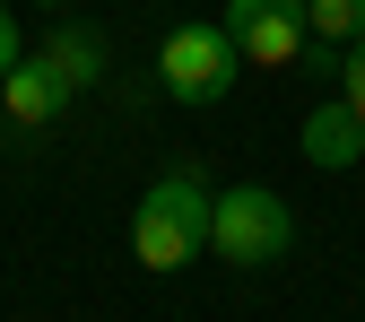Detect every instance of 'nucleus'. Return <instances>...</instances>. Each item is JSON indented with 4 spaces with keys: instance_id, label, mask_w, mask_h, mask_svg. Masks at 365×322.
<instances>
[{
    "instance_id": "nucleus-8",
    "label": "nucleus",
    "mask_w": 365,
    "mask_h": 322,
    "mask_svg": "<svg viewBox=\"0 0 365 322\" xmlns=\"http://www.w3.org/2000/svg\"><path fill=\"white\" fill-rule=\"evenodd\" d=\"M304 26H313V44H348V35H365V0H304Z\"/></svg>"
},
{
    "instance_id": "nucleus-3",
    "label": "nucleus",
    "mask_w": 365,
    "mask_h": 322,
    "mask_svg": "<svg viewBox=\"0 0 365 322\" xmlns=\"http://www.w3.org/2000/svg\"><path fill=\"white\" fill-rule=\"evenodd\" d=\"M235 79H244V53H235V35L226 26H174L157 44V87L182 105H217V96H235Z\"/></svg>"
},
{
    "instance_id": "nucleus-5",
    "label": "nucleus",
    "mask_w": 365,
    "mask_h": 322,
    "mask_svg": "<svg viewBox=\"0 0 365 322\" xmlns=\"http://www.w3.org/2000/svg\"><path fill=\"white\" fill-rule=\"evenodd\" d=\"M0 105H9L18 131H43V122H61V114H70V79L43 61V53H26L9 79H0Z\"/></svg>"
},
{
    "instance_id": "nucleus-4",
    "label": "nucleus",
    "mask_w": 365,
    "mask_h": 322,
    "mask_svg": "<svg viewBox=\"0 0 365 322\" xmlns=\"http://www.w3.org/2000/svg\"><path fill=\"white\" fill-rule=\"evenodd\" d=\"M217 26L235 35V53H244L252 70H287V61H304V44H313L304 0H226Z\"/></svg>"
},
{
    "instance_id": "nucleus-7",
    "label": "nucleus",
    "mask_w": 365,
    "mask_h": 322,
    "mask_svg": "<svg viewBox=\"0 0 365 322\" xmlns=\"http://www.w3.org/2000/svg\"><path fill=\"white\" fill-rule=\"evenodd\" d=\"M35 53L70 79V96H96V87H105V44L87 35V26H43V44H35Z\"/></svg>"
},
{
    "instance_id": "nucleus-2",
    "label": "nucleus",
    "mask_w": 365,
    "mask_h": 322,
    "mask_svg": "<svg viewBox=\"0 0 365 322\" xmlns=\"http://www.w3.org/2000/svg\"><path fill=\"white\" fill-rule=\"evenodd\" d=\"M287 244H296V209L269 192V183H226L209 201V253L217 261L269 270V261H287Z\"/></svg>"
},
{
    "instance_id": "nucleus-11",
    "label": "nucleus",
    "mask_w": 365,
    "mask_h": 322,
    "mask_svg": "<svg viewBox=\"0 0 365 322\" xmlns=\"http://www.w3.org/2000/svg\"><path fill=\"white\" fill-rule=\"evenodd\" d=\"M35 9H61V0H35Z\"/></svg>"
},
{
    "instance_id": "nucleus-6",
    "label": "nucleus",
    "mask_w": 365,
    "mask_h": 322,
    "mask_svg": "<svg viewBox=\"0 0 365 322\" xmlns=\"http://www.w3.org/2000/svg\"><path fill=\"white\" fill-rule=\"evenodd\" d=\"M296 140H304V157L322 166V174L365 166V122H356V105H348V96H322V105L304 114V131H296Z\"/></svg>"
},
{
    "instance_id": "nucleus-10",
    "label": "nucleus",
    "mask_w": 365,
    "mask_h": 322,
    "mask_svg": "<svg viewBox=\"0 0 365 322\" xmlns=\"http://www.w3.org/2000/svg\"><path fill=\"white\" fill-rule=\"evenodd\" d=\"M26 61V26H18V9H9V0H0V79H9Z\"/></svg>"
},
{
    "instance_id": "nucleus-1",
    "label": "nucleus",
    "mask_w": 365,
    "mask_h": 322,
    "mask_svg": "<svg viewBox=\"0 0 365 322\" xmlns=\"http://www.w3.org/2000/svg\"><path fill=\"white\" fill-rule=\"evenodd\" d=\"M209 201L217 192H209L200 166L157 174L140 192V209H130V253H140V270H192L209 253Z\"/></svg>"
},
{
    "instance_id": "nucleus-9",
    "label": "nucleus",
    "mask_w": 365,
    "mask_h": 322,
    "mask_svg": "<svg viewBox=\"0 0 365 322\" xmlns=\"http://www.w3.org/2000/svg\"><path fill=\"white\" fill-rule=\"evenodd\" d=\"M339 96L356 105V122H365V35H348L339 44Z\"/></svg>"
}]
</instances>
